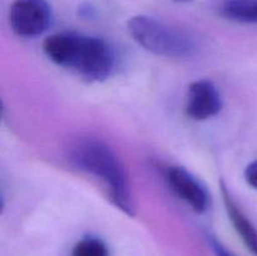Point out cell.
<instances>
[{
  "mask_svg": "<svg viewBox=\"0 0 257 256\" xmlns=\"http://www.w3.org/2000/svg\"><path fill=\"white\" fill-rule=\"evenodd\" d=\"M43 52L54 64L90 82L107 79L117 65V54L109 42L80 33L50 35L43 43Z\"/></svg>",
  "mask_w": 257,
  "mask_h": 256,
  "instance_id": "6da1fadb",
  "label": "cell"
},
{
  "mask_svg": "<svg viewBox=\"0 0 257 256\" xmlns=\"http://www.w3.org/2000/svg\"><path fill=\"white\" fill-rule=\"evenodd\" d=\"M69 160L78 170L104 183L109 198L118 210L135 216V198L127 171L110 146L97 138H80L70 146Z\"/></svg>",
  "mask_w": 257,
  "mask_h": 256,
  "instance_id": "7a4b0ae2",
  "label": "cell"
},
{
  "mask_svg": "<svg viewBox=\"0 0 257 256\" xmlns=\"http://www.w3.org/2000/svg\"><path fill=\"white\" fill-rule=\"evenodd\" d=\"M127 28L137 44L160 57L191 58L198 50L197 40L191 33L150 15L131 18Z\"/></svg>",
  "mask_w": 257,
  "mask_h": 256,
  "instance_id": "3957f363",
  "label": "cell"
},
{
  "mask_svg": "<svg viewBox=\"0 0 257 256\" xmlns=\"http://www.w3.org/2000/svg\"><path fill=\"white\" fill-rule=\"evenodd\" d=\"M53 13L47 0H15L9 10L10 28L22 38H35L47 32Z\"/></svg>",
  "mask_w": 257,
  "mask_h": 256,
  "instance_id": "277c9868",
  "label": "cell"
},
{
  "mask_svg": "<svg viewBox=\"0 0 257 256\" xmlns=\"http://www.w3.org/2000/svg\"><path fill=\"white\" fill-rule=\"evenodd\" d=\"M168 186L178 198L185 201L195 212L205 213L210 208L208 191L197 177L180 166H172L166 171Z\"/></svg>",
  "mask_w": 257,
  "mask_h": 256,
  "instance_id": "5b68a950",
  "label": "cell"
},
{
  "mask_svg": "<svg viewBox=\"0 0 257 256\" xmlns=\"http://www.w3.org/2000/svg\"><path fill=\"white\" fill-rule=\"evenodd\" d=\"M222 109V97L213 82L198 79L191 83L187 92L186 113L193 120H207Z\"/></svg>",
  "mask_w": 257,
  "mask_h": 256,
  "instance_id": "8992f818",
  "label": "cell"
},
{
  "mask_svg": "<svg viewBox=\"0 0 257 256\" xmlns=\"http://www.w3.org/2000/svg\"><path fill=\"white\" fill-rule=\"evenodd\" d=\"M221 191H222L226 211H227L228 217H230L233 227L237 231V233L242 238V241L247 246L248 250L252 251L253 255L257 256V228L252 223V221H250V218L241 210L240 206L236 203L232 195L228 191L227 186L223 182L221 183Z\"/></svg>",
  "mask_w": 257,
  "mask_h": 256,
  "instance_id": "52a82bcc",
  "label": "cell"
},
{
  "mask_svg": "<svg viewBox=\"0 0 257 256\" xmlns=\"http://www.w3.org/2000/svg\"><path fill=\"white\" fill-rule=\"evenodd\" d=\"M218 13L232 22L257 24V0H221Z\"/></svg>",
  "mask_w": 257,
  "mask_h": 256,
  "instance_id": "ba28073f",
  "label": "cell"
},
{
  "mask_svg": "<svg viewBox=\"0 0 257 256\" xmlns=\"http://www.w3.org/2000/svg\"><path fill=\"white\" fill-rule=\"evenodd\" d=\"M72 256H109V248L100 238L87 236L75 243Z\"/></svg>",
  "mask_w": 257,
  "mask_h": 256,
  "instance_id": "9c48e42d",
  "label": "cell"
},
{
  "mask_svg": "<svg viewBox=\"0 0 257 256\" xmlns=\"http://www.w3.org/2000/svg\"><path fill=\"white\" fill-rule=\"evenodd\" d=\"M207 242L208 245H210L211 250L215 253V256H236L232 251L228 250L217 237H215V236L211 235V233L207 235Z\"/></svg>",
  "mask_w": 257,
  "mask_h": 256,
  "instance_id": "30bf717a",
  "label": "cell"
},
{
  "mask_svg": "<svg viewBox=\"0 0 257 256\" xmlns=\"http://www.w3.org/2000/svg\"><path fill=\"white\" fill-rule=\"evenodd\" d=\"M245 180L252 188L257 190V160L251 162L245 170Z\"/></svg>",
  "mask_w": 257,
  "mask_h": 256,
  "instance_id": "8fae6325",
  "label": "cell"
},
{
  "mask_svg": "<svg viewBox=\"0 0 257 256\" xmlns=\"http://www.w3.org/2000/svg\"><path fill=\"white\" fill-rule=\"evenodd\" d=\"M175 2H177V3H192L193 0H175Z\"/></svg>",
  "mask_w": 257,
  "mask_h": 256,
  "instance_id": "7c38bea8",
  "label": "cell"
}]
</instances>
